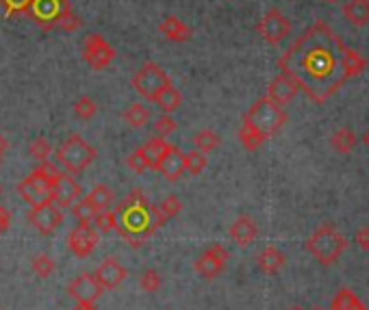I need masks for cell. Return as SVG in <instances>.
<instances>
[{"label": "cell", "mask_w": 369, "mask_h": 310, "mask_svg": "<svg viewBox=\"0 0 369 310\" xmlns=\"http://www.w3.org/2000/svg\"><path fill=\"white\" fill-rule=\"evenodd\" d=\"M278 67L298 83L300 91L315 105H324L348 81L346 44L326 22L317 20L300 39L289 46Z\"/></svg>", "instance_id": "cell-1"}, {"label": "cell", "mask_w": 369, "mask_h": 310, "mask_svg": "<svg viewBox=\"0 0 369 310\" xmlns=\"http://www.w3.org/2000/svg\"><path fill=\"white\" fill-rule=\"evenodd\" d=\"M115 215L119 237H124L131 245H143L167 221L139 189L117 204Z\"/></svg>", "instance_id": "cell-2"}, {"label": "cell", "mask_w": 369, "mask_h": 310, "mask_svg": "<svg viewBox=\"0 0 369 310\" xmlns=\"http://www.w3.org/2000/svg\"><path fill=\"white\" fill-rule=\"evenodd\" d=\"M29 15L41 29H61L74 33L83 27V20L74 13L67 0H31Z\"/></svg>", "instance_id": "cell-3"}, {"label": "cell", "mask_w": 369, "mask_h": 310, "mask_svg": "<svg viewBox=\"0 0 369 310\" xmlns=\"http://www.w3.org/2000/svg\"><path fill=\"white\" fill-rule=\"evenodd\" d=\"M306 250L315 256L317 263L332 265L339 261L341 254L348 250V239L343 237L332 224H324L309 237Z\"/></svg>", "instance_id": "cell-4"}, {"label": "cell", "mask_w": 369, "mask_h": 310, "mask_svg": "<svg viewBox=\"0 0 369 310\" xmlns=\"http://www.w3.org/2000/svg\"><path fill=\"white\" fill-rule=\"evenodd\" d=\"M243 122L250 124L254 131L267 141L287 124V113L283 107L274 105V102L265 96V98H259L250 107V111L243 115Z\"/></svg>", "instance_id": "cell-5"}, {"label": "cell", "mask_w": 369, "mask_h": 310, "mask_svg": "<svg viewBox=\"0 0 369 310\" xmlns=\"http://www.w3.org/2000/svg\"><path fill=\"white\" fill-rule=\"evenodd\" d=\"M59 174V167L53 163H39V167L22 180L18 185V193L22 195L24 202H29L31 206L53 202V180Z\"/></svg>", "instance_id": "cell-6"}, {"label": "cell", "mask_w": 369, "mask_h": 310, "mask_svg": "<svg viewBox=\"0 0 369 310\" xmlns=\"http://www.w3.org/2000/svg\"><path fill=\"white\" fill-rule=\"evenodd\" d=\"M96 157H98L96 148L89 146L81 135L67 137V139L59 146V150H57V161H59V165H61L67 174H72V176H77V174L85 172V169L96 161Z\"/></svg>", "instance_id": "cell-7"}, {"label": "cell", "mask_w": 369, "mask_h": 310, "mask_svg": "<svg viewBox=\"0 0 369 310\" xmlns=\"http://www.w3.org/2000/svg\"><path fill=\"white\" fill-rule=\"evenodd\" d=\"M169 83H171V81H169L167 72H165L159 63H155V61L143 63V65L135 72L133 81H131L133 89H135L141 98L150 100V102H155L157 96H159Z\"/></svg>", "instance_id": "cell-8"}, {"label": "cell", "mask_w": 369, "mask_h": 310, "mask_svg": "<svg viewBox=\"0 0 369 310\" xmlns=\"http://www.w3.org/2000/svg\"><path fill=\"white\" fill-rule=\"evenodd\" d=\"M29 224L44 237H51L63 226V213L55 202H46V204H37L29 211Z\"/></svg>", "instance_id": "cell-9"}, {"label": "cell", "mask_w": 369, "mask_h": 310, "mask_svg": "<svg viewBox=\"0 0 369 310\" xmlns=\"http://www.w3.org/2000/svg\"><path fill=\"white\" fill-rule=\"evenodd\" d=\"M257 31L267 44L278 46L291 35V22L280 9H269L257 24Z\"/></svg>", "instance_id": "cell-10"}, {"label": "cell", "mask_w": 369, "mask_h": 310, "mask_svg": "<svg viewBox=\"0 0 369 310\" xmlns=\"http://www.w3.org/2000/svg\"><path fill=\"white\" fill-rule=\"evenodd\" d=\"M83 57L91 70H105L115 59V48L101 33H89L83 41Z\"/></svg>", "instance_id": "cell-11"}, {"label": "cell", "mask_w": 369, "mask_h": 310, "mask_svg": "<svg viewBox=\"0 0 369 310\" xmlns=\"http://www.w3.org/2000/svg\"><path fill=\"white\" fill-rule=\"evenodd\" d=\"M228 258H231L228 250L224 245L215 243L198 256V261L193 263V269L198 271L205 280H215L221 271L226 269Z\"/></svg>", "instance_id": "cell-12"}, {"label": "cell", "mask_w": 369, "mask_h": 310, "mask_svg": "<svg viewBox=\"0 0 369 310\" xmlns=\"http://www.w3.org/2000/svg\"><path fill=\"white\" fill-rule=\"evenodd\" d=\"M98 243H101V232H98L91 224H79L67 235V247L74 256L87 258L96 252Z\"/></svg>", "instance_id": "cell-13"}, {"label": "cell", "mask_w": 369, "mask_h": 310, "mask_svg": "<svg viewBox=\"0 0 369 310\" xmlns=\"http://www.w3.org/2000/svg\"><path fill=\"white\" fill-rule=\"evenodd\" d=\"M103 291L105 289L101 287V282L96 280L93 273H81L67 287L70 297L77 299V304H96L98 299H101Z\"/></svg>", "instance_id": "cell-14"}, {"label": "cell", "mask_w": 369, "mask_h": 310, "mask_svg": "<svg viewBox=\"0 0 369 310\" xmlns=\"http://www.w3.org/2000/svg\"><path fill=\"white\" fill-rule=\"evenodd\" d=\"M83 195V187L70 174H57L53 180V202L59 209H67Z\"/></svg>", "instance_id": "cell-15"}, {"label": "cell", "mask_w": 369, "mask_h": 310, "mask_svg": "<svg viewBox=\"0 0 369 310\" xmlns=\"http://www.w3.org/2000/svg\"><path fill=\"white\" fill-rule=\"evenodd\" d=\"M157 172L165 180H169V183H176V180L185 174V154L181 152V148L169 143L167 150H165V154H163L161 161H159Z\"/></svg>", "instance_id": "cell-16"}, {"label": "cell", "mask_w": 369, "mask_h": 310, "mask_svg": "<svg viewBox=\"0 0 369 310\" xmlns=\"http://www.w3.org/2000/svg\"><path fill=\"white\" fill-rule=\"evenodd\" d=\"M93 276H96L98 282H101V287L105 291H111V289H117L119 284L127 280L129 271L117 263V258H107V261H103L101 265H98Z\"/></svg>", "instance_id": "cell-17"}, {"label": "cell", "mask_w": 369, "mask_h": 310, "mask_svg": "<svg viewBox=\"0 0 369 310\" xmlns=\"http://www.w3.org/2000/svg\"><path fill=\"white\" fill-rule=\"evenodd\" d=\"M298 91H300V87H298V83H295L291 76H287V74H278L276 79L269 83V87H267V98L274 102V105H278V107H285V105H289V102L298 96Z\"/></svg>", "instance_id": "cell-18"}, {"label": "cell", "mask_w": 369, "mask_h": 310, "mask_svg": "<svg viewBox=\"0 0 369 310\" xmlns=\"http://www.w3.org/2000/svg\"><path fill=\"white\" fill-rule=\"evenodd\" d=\"M259 237V228L254 224V219L250 215H241L233 221L231 226V239L241 245V247H248L254 243V239Z\"/></svg>", "instance_id": "cell-19"}, {"label": "cell", "mask_w": 369, "mask_h": 310, "mask_svg": "<svg viewBox=\"0 0 369 310\" xmlns=\"http://www.w3.org/2000/svg\"><path fill=\"white\" fill-rule=\"evenodd\" d=\"M159 33L167 39V41H174V44H185L191 39V29L187 24L176 18V15H167L161 24H159Z\"/></svg>", "instance_id": "cell-20"}, {"label": "cell", "mask_w": 369, "mask_h": 310, "mask_svg": "<svg viewBox=\"0 0 369 310\" xmlns=\"http://www.w3.org/2000/svg\"><path fill=\"white\" fill-rule=\"evenodd\" d=\"M259 269L263 271V273H269V276H274V273H278L283 267H285V263H287V258H285V254L278 250V247H274V245H269V247H265L261 254H259Z\"/></svg>", "instance_id": "cell-21"}, {"label": "cell", "mask_w": 369, "mask_h": 310, "mask_svg": "<svg viewBox=\"0 0 369 310\" xmlns=\"http://www.w3.org/2000/svg\"><path fill=\"white\" fill-rule=\"evenodd\" d=\"M343 15L352 24V27H367L369 24V0H348L343 5Z\"/></svg>", "instance_id": "cell-22"}, {"label": "cell", "mask_w": 369, "mask_h": 310, "mask_svg": "<svg viewBox=\"0 0 369 310\" xmlns=\"http://www.w3.org/2000/svg\"><path fill=\"white\" fill-rule=\"evenodd\" d=\"M167 146H169V143H167L163 137H155V139H150L148 143L141 146V154H143V161H145V167H148V169L157 172L159 161H161V157L165 154Z\"/></svg>", "instance_id": "cell-23"}, {"label": "cell", "mask_w": 369, "mask_h": 310, "mask_svg": "<svg viewBox=\"0 0 369 310\" xmlns=\"http://www.w3.org/2000/svg\"><path fill=\"white\" fill-rule=\"evenodd\" d=\"M87 200L91 202V206L96 209V213H101V211H109V209H111L113 202H115V193H113V189L107 187V185H96V187L89 191Z\"/></svg>", "instance_id": "cell-24"}, {"label": "cell", "mask_w": 369, "mask_h": 310, "mask_svg": "<svg viewBox=\"0 0 369 310\" xmlns=\"http://www.w3.org/2000/svg\"><path fill=\"white\" fill-rule=\"evenodd\" d=\"M157 105H159V109L163 111V113H167V115H171L176 109H181V105H183V96H181V91L174 87V85H167L159 96H157Z\"/></svg>", "instance_id": "cell-25"}, {"label": "cell", "mask_w": 369, "mask_h": 310, "mask_svg": "<svg viewBox=\"0 0 369 310\" xmlns=\"http://www.w3.org/2000/svg\"><path fill=\"white\" fill-rule=\"evenodd\" d=\"M330 310H367L365 304L350 291V289H341L330 302Z\"/></svg>", "instance_id": "cell-26"}, {"label": "cell", "mask_w": 369, "mask_h": 310, "mask_svg": "<svg viewBox=\"0 0 369 310\" xmlns=\"http://www.w3.org/2000/svg\"><path fill=\"white\" fill-rule=\"evenodd\" d=\"M124 122L129 124V126H133V128H143L148 122L153 120V113H150V109L148 107H143L141 102H135V105H131L127 111H124Z\"/></svg>", "instance_id": "cell-27"}, {"label": "cell", "mask_w": 369, "mask_h": 310, "mask_svg": "<svg viewBox=\"0 0 369 310\" xmlns=\"http://www.w3.org/2000/svg\"><path fill=\"white\" fill-rule=\"evenodd\" d=\"M356 135L350 131V128H339V131H335L332 133V137H330V146L339 152V154H348V152H352L354 150V146H356Z\"/></svg>", "instance_id": "cell-28"}, {"label": "cell", "mask_w": 369, "mask_h": 310, "mask_svg": "<svg viewBox=\"0 0 369 310\" xmlns=\"http://www.w3.org/2000/svg\"><path fill=\"white\" fill-rule=\"evenodd\" d=\"M193 143H195V148H198L202 154H209V152H213V150H217V148H219L221 137H219L215 131H211V128H205V131L195 133Z\"/></svg>", "instance_id": "cell-29"}, {"label": "cell", "mask_w": 369, "mask_h": 310, "mask_svg": "<svg viewBox=\"0 0 369 310\" xmlns=\"http://www.w3.org/2000/svg\"><path fill=\"white\" fill-rule=\"evenodd\" d=\"M239 141H241V146L245 150H250V152L259 150L265 143V139L254 131L250 124H245V122H241V128H239Z\"/></svg>", "instance_id": "cell-30"}, {"label": "cell", "mask_w": 369, "mask_h": 310, "mask_svg": "<svg viewBox=\"0 0 369 310\" xmlns=\"http://www.w3.org/2000/svg\"><path fill=\"white\" fill-rule=\"evenodd\" d=\"M72 215L77 217L79 224H93V217H96V209L91 206V202L85 198H79L77 202L72 204Z\"/></svg>", "instance_id": "cell-31"}, {"label": "cell", "mask_w": 369, "mask_h": 310, "mask_svg": "<svg viewBox=\"0 0 369 310\" xmlns=\"http://www.w3.org/2000/svg\"><path fill=\"white\" fill-rule=\"evenodd\" d=\"M367 59L363 55H358L356 50L348 48L346 46V72H348V79H354V76H358L361 72L367 70Z\"/></svg>", "instance_id": "cell-32"}, {"label": "cell", "mask_w": 369, "mask_h": 310, "mask_svg": "<svg viewBox=\"0 0 369 310\" xmlns=\"http://www.w3.org/2000/svg\"><path fill=\"white\" fill-rule=\"evenodd\" d=\"M207 167V154H202L200 150H191L189 154H185V172L189 176H200Z\"/></svg>", "instance_id": "cell-33"}, {"label": "cell", "mask_w": 369, "mask_h": 310, "mask_svg": "<svg viewBox=\"0 0 369 310\" xmlns=\"http://www.w3.org/2000/svg\"><path fill=\"white\" fill-rule=\"evenodd\" d=\"M93 224H96V230L103 232V235H111V232H117V215L115 211H101L96 213L93 217Z\"/></svg>", "instance_id": "cell-34"}, {"label": "cell", "mask_w": 369, "mask_h": 310, "mask_svg": "<svg viewBox=\"0 0 369 310\" xmlns=\"http://www.w3.org/2000/svg\"><path fill=\"white\" fill-rule=\"evenodd\" d=\"M98 113V102L91 96H81L77 102H74V115L81 120H91Z\"/></svg>", "instance_id": "cell-35"}, {"label": "cell", "mask_w": 369, "mask_h": 310, "mask_svg": "<svg viewBox=\"0 0 369 310\" xmlns=\"http://www.w3.org/2000/svg\"><path fill=\"white\" fill-rule=\"evenodd\" d=\"M33 271L37 273V278H41V280H46V278H51L53 273H55V269H57V265H55V261L48 254H37L35 258H33Z\"/></svg>", "instance_id": "cell-36"}, {"label": "cell", "mask_w": 369, "mask_h": 310, "mask_svg": "<svg viewBox=\"0 0 369 310\" xmlns=\"http://www.w3.org/2000/svg\"><path fill=\"white\" fill-rule=\"evenodd\" d=\"M51 143H48L46 137H37L29 143V157L35 159L37 163H46L48 157H51Z\"/></svg>", "instance_id": "cell-37"}, {"label": "cell", "mask_w": 369, "mask_h": 310, "mask_svg": "<svg viewBox=\"0 0 369 310\" xmlns=\"http://www.w3.org/2000/svg\"><path fill=\"white\" fill-rule=\"evenodd\" d=\"M161 273L157 269H145L141 276H139V287L145 291V293H157L161 289Z\"/></svg>", "instance_id": "cell-38"}, {"label": "cell", "mask_w": 369, "mask_h": 310, "mask_svg": "<svg viewBox=\"0 0 369 310\" xmlns=\"http://www.w3.org/2000/svg\"><path fill=\"white\" fill-rule=\"evenodd\" d=\"M159 213L165 217V219H171V217H176L181 211H183V202H181V198H176V195H167L159 206Z\"/></svg>", "instance_id": "cell-39"}, {"label": "cell", "mask_w": 369, "mask_h": 310, "mask_svg": "<svg viewBox=\"0 0 369 310\" xmlns=\"http://www.w3.org/2000/svg\"><path fill=\"white\" fill-rule=\"evenodd\" d=\"M0 7L5 9V13L9 18L18 15V13H29L31 9V0H0Z\"/></svg>", "instance_id": "cell-40"}, {"label": "cell", "mask_w": 369, "mask_h": 310, "mask_svg": "<svg viewBox=\"0 0 369 310\" xmlns=\"http://www.w3.org/2000/svg\"><path fill=\"white\" fill-rule=\"evenodd\" d=\"M153 128H155V135L157 137H169L171 133L176 131V122L171 120V115H161L155 124H153Z\"/></svg>", "instance_id": "cell-41"}, {"label": "cell", "mask_w": 369, "mask_h": 310, "mask_svg": "<svg viewBox=\"0 0 369 310\" xmlns=\"http://www.w3.org/2000/svg\"><path fill=\"white\" fill-rule=\"evenodd\" d=\"M127 165H129L131 169L139 172V174L148 169V167H145V161H143V154H141V148H137V150L131 152V157L127 159Z\"/></svg>", "instance_id": "cell-42"}, {"label": "cell", "mask_w": 369, "mask_h": 310, "mask_svg": "<svg viewBox=\"0 0 369 310\" xmlns=\"http://www.w3.org/2000/svg\"><path fill=\"white\" fill-rule=\"evenodd\" d=\"M354 243L361 247V250H369V226H363L356 235H354Z\"/></svg>", "instance_id": "cell-43"}, {"label": "cell", "mask_w": 369, "mask_h": 310, "mask_svg": "<svg viewBox=\"0 0 369 310\" xmlns=\"http://www.w3.org/2000/svg\"><path fill=\"white\" fill-rule=\"evenodd\" d=\"M9 228H11V213L5 209V206H0V237H3Z\"/></svg>", "instance_id": "cell-44"}, {"label": "cell", "mask_w": 369, "mask_h": 310, "mask_svg": "<svg viewBox=\"0 0 369 310\" xmlns=\"http://www.w3.org/2000/svg\"><path fill=\"white\" fill-rule=\"evenodd\" d=\"M7 150H9V141H7L3 135H0V157H3V154H5Z\"/></svg>", "instance_id": "cell-45"}, {"label": "cell", "mask_w": 369, "mask_h": 310, "mask_svg": "<svg viewBox=\"0 0 369 310\" xmlns=\"http://www.w3.org/2000/svg\"><path fill=\"white\" fill-rule=\"evenodd\" d=\"M72 310H98V308L93 304H77Z\"/></svg>", "instance_id": "cell-46"}, {"label": "cell", "mask_w": 369, "mask_h": 310, "mask_svg": "<svg viewBox=\"0 0 369 310\" xmlns=\"http://www.w3.org/2000/svg\"><path fill=\"white\" fill-rule=\"evenodd\" d=\"M363 143H365V148H369V126H367V131L363 133Z\"/></svg>", "instance_id": "cell-47"}, {"label": "cell", "mask_w": 369, "mask_h": 310, "mask_svg": "<svg viewBox=\"0 0 369 310\" xmlns=\"http://www.w3.org/2000/svg\"><path fill=\"white\" fill-rule=\"evenodd\" d=\"M289 310H304V308H300V306H293V308H289Z\"/></svg>", "instance_id": "cell-48"}, {"label": "cell", "mask_w": 369, "mask_h": 310, "mask_svg": "<svg viewBox=\"0 0 369 310\" xmlns=\"http://www.w3.org/2000/svg\"><path fill=\"white\" fill-rule=\"evenodd\" d=\"M326 3H330V5H335V3H339V0H326Z\"/></svg>", "instance_id": "cell-49"}, {"label": "cell", "mask_w": 369, "mask_h": 310, "mask_svg": "<svg viewBox=\"0 0 369 310\" xmlns=\"http://www.w3.org/2000/svg\"><path fill=\"white\" fill-rule=\"evenodd\" d=\"M0 193H3V187H0Z\"/></svg>", "instance_id": "cell-50"}, {"label": "cell", "mask_w": 369, "mask_h": 310, "mask_svg": "<svg viewBox=\"0 0 369 310\" xmlns=\"http://www.w3.org/2000/svg\"><path fill=\"white\" fill-rule=\"evenodd\" d=\"M315 310H322V308H315Z\"/></svg>", "instance_id": "cell-51"}]
</instances>
